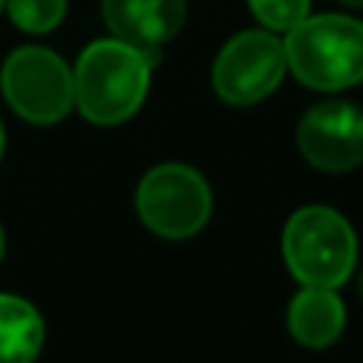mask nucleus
<instances>
[{"label":"nucleus","mask_w":363,"mask_h":363,"mask_svg":"<svg viewBox=\"0 0 363 363\" xmlns=\"http://www.w3.org/2000/svg\"><path fill=\"white\" fill-rule=\"evenodd\" d=\"M4 10L16 29L42 35V32L61 26L64 13H67V0H4Z\"/></svg>","instance_id":"11"},{"label":"nucleus","mask_w":363,"mask_h":363,"mask_svg":"<svg viewBox=\"0 0 363 363\" xmlns=\"http://www.w3.org/2000/svg\"><path fill=\"white\" fill-rule=\"evenodd\" d=\"M281 252L287 271L303 287L338 290L357 264V236L338 211L309 204L284 223Z\"/></svg>","instance_id":"3"},{"label":"nucleus","mask_w":363,"mask_h":363,"mask_svg":"<svg viewBox=\"0 0 363 363\" xmlns=\"http://www.w3.org/2000/svg\"><path fill=\"white\" fill-rule=\"evenodd\" d=\"M287 74L284 38L271 29H245L220 48L211 70L213 93L230 106H255L281 86Z\"/></svg>","instance_id":"6"},{"label":"nucleus","mask_w":363,"mask_h":363,"mask_svg":"<svg viewBox=\"0 0 363 363\" xmlns=\"http://www.w3.org/2000/svg\"><path fill=\"white\" fill-rule=\"evenodd\" d=\"M0 10H4V0H0Z\"/></svg>","instance_id":"17"},{"label":"nucleus","mask_w":363,"mask_h":363,"mask_svg":"<svg viewBox=\"0 0 363 363\" xmlns=\"http://www.w3.org/2000/svg\"><path fill=\"white\" fill-rule=\"evenodd\" d=\"M4 249H6V236H4V226H0V258H4Z\"/></svg>","instance_id":"14"},{"label":"nucleus","mask_w":363,"mask_h":363,"mask_svg":"<svg viewBox=\"0 0 363 363\" xmlns=\"http://www.w3.org/2000/svg\"><path fill=\"white\" fill-rule=\"evenodd\" d=\"M287 70L309 89L335 93L363 80V23L341 13H319L284 32Z\"/></svg>","instance_id":"2"},{"label":"nucleus","mask_w":363,"mask_h":363,"mask_svg":"<svg viewBox=\"0 0 363 363\" xmlns=\"http://www.w3.org/2000/svg\"><path fill=\"white\" fill-rule=\"evenodd\" d=\"M345 6H354V10H363V0H341Z\"/></svg>","instance_id":"13"},{"label":"nucleus","mask_w":363,"mask_h":363,"mask_svg":"<svg viewBox=\"0 0 363 363\" xmlns=\"http://www.w3.org/2000/svg\"><path fill=\"white\" fill-rule=\"evenodd\" d=\"M249 10L262 23V29L290 32L309 16V0H249Z\"/></svg>","instance_id":"12"},{"label":"nucleus","mask_w":363,"mask_h":363,"mask_svg":"<svg viewBox=\"0 0 363 363\" xmlns=\"http://www.w3.org/2000/svg\"><path fill=\"white\" fill-rule=\"evenodd\" d=\"M153 57L121 38L86 45L74 67V106L93 125H121L144 106Z\"/></svg>","instance_id":"1"},{"label":"nucleus","mask_w":363,"mask_h":363,"mask_svg":"<svg viewBox=\"0 0 363 363\" xmlns=\"http://www.w3.org/2000/svg\"><path fill=\"white\" fill-rule=\"evenodd\" d=\"M0 160H4V125H0Z\"/></svg>","instance_id":"15"},{"label":"nucleus","mask_w":363,"mask_h":363,"mask_svg":"<svg viewBox=\"0 0 363 363\" xmlns=\"http://www.w3.org/2000/svg\"><path fill=\"white\" fill-rule=\"evenodd\" d=\"M211 185L185 163H160L138 185V217L163 239H188L211 220Z\"/></svg>","instance_id":"5"},{"label":"nucleus","mask_w":363,"mask_h":363,"mask_svg":"<svg viewBox=\"0 0 363 363\" xmlns=\"http://www.w3.org/2000/svg\"><path fill=\"white\" fill-rule=\"evenodd\" d=\"M45 345V322L29 300L0 294V363H32Z\"/></svg>","instance_id":"10"},{"label":"nucleus","mask_w":363,"mask_h":363,"mask_svg":"<svg viewBox=\"0 0 363 363\" xmlns=\"http://www.w3.org/2000/svg\"><path fill=\"white\" fill-rule=\"evenodd\" d=\"M102 19L112 38L160 61V48L185 26V0H102Z\"/></svg>","instance_id":"8"},{"label":"nucleus","mask_w":363,"mask_h":363,"mask_svg":"<svg viewBox=\"0 0 363 363\" xmlns=\"http://www.w3.org/2000/svg\"><path fill=\"white\" fill-rule=\"evenodd\" d=\"M4 99L32 125H57L74 108V70L42 45L16 48L0 67Z\"/></svg>","instance_id":"4"},{"label":"nucleus","mask_w":363,"mask_h":363,"mask_svg":"<svg viewBox=\"0 0 363 363\" xmlns=\"http://www.w3.org/2000/svg\"><path fill=\"white\" fill-rule=\"evenodd\" d=\"M345 303L335 287H303L287 306V328L303 347H332L345 332Z\"/></svg>","instance_id":"9"},{"label":"nucleus","mask_w":363,"mask_h":363,"mask_svg":"<svg viewBox=\"0 0 363 363\" xmlns=\"http://www.w3.org/2000/svg\"><path fill=\"white\" fill-rule=\"evenodd\" d=\"M360 300H363V274H360Z\"/></svg>","instance_id":"16"},{"label":"nucleus","mask_w":363,"mask_h":363,"mask_svg":"<svg viewBox=\"0 0 363 363\" xmlns=\"http://www.w3.org/2000/svg\"><path fill=\"white\" fill-rule=\"evenodd\" d=\"M296 144L309 166L322 172H351L363 163V108L345 99L313 106L300 118Z\"/></svg>","instance_id":"7"}]
</instances>
